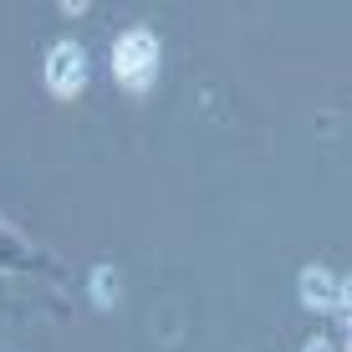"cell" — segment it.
<instances>
[{"mask_svg": "<svg viewBox=\"0 0 352 352\" xmlns=\"http://www.w3.org/2000/svg\"><path fill=\"white\" fill-rule=\"evenodd\" d=\"M113 77H118V87L133 92V97L148 92L153 77H159V36L143 31V26L118 36L113 41Z\"/></svg>", "mask_w": 352, "mask_h": 352, "instance_id": "cell-1", "label": "cell"}, {"mask_svg": "<svg viewBox=\"0 0 352 352\" xmlns=\"http://www.w3.org/2000/svg\"><path fill=\"white\" fill-rule=\"evenodd\" d=\"M46 87L56 97H77L87 87V52H82L77 41H56L52 52H46Z\"/></svg>", "mask_w": 352, "mask_h": 352, "instance_id": "cell-2", "label": "cell"}, {"mask_svg": "<svg viewBox=\"0 0 352 352\" xmlns=\"http://www.w3.org/2000/svg\"><path fill=\"white\" fill-rule=\"evenodd\" d=\"M301 301L311 311H342L347 307V281L322 271V265H311V271H301Z\"/></svg>", "mask_w": 352, "mask_h": 352, "instance_id": "cell-3", "label": "cell"}, {"mask_svg": "<svg viewBox=\"0 0 352 352\" xmlns=\"http://www.w3.org/2000/svg\"><path fill=\"white\" fill-rule=\"evenodd\" d=\"M92 296H97V307H113V296H118V276H113V271H97V276H92Z\"/></svg>", "mask_w": 352, "mask_h": 352, "instance_id": "cell-4", "label": "cell"}, {"mask_svg": "<svg viewBox=\"0 0 352 352\" xmlns=\"http://www.w3.org/2000/svg\"><path fill=\"white\" fill-rule=\"evenodd\" d=\"M307 352H342V342H332V337H311Z\"/></svg>", "mask_w": 352, "mask_h": 352, "instance_id": "cell-5", "label": "cell"}]
</instances>
